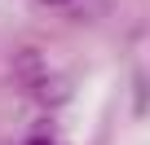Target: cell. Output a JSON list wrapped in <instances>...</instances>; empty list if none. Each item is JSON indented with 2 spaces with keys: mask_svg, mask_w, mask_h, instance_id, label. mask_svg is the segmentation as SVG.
I'll list each match as a JSON object with an SVG mask.
<instances>
[{
  "mask_svg": "<svg viewBox=\"0 0 150 145\" xmlns=\"http://www.w3.org/2000/svg\"><path fill=\"white\" fill-rule=\"evenodd\" d=\"M13 66H18V84H22L27 92H35V88H40V84L53 75V66H49V62H44L35 48H22V53L13 57Z\"/></svg>",
  "mask_w": 150,
  "mask_h": 145,
  "instance_id": "obj_1",
  "label": "cell"
},
{
  "mask_svg": "<svg viewBox=\"0 0 150 145\" xmlns=\"http://www.w3.org/2000/svg\"><path fill=\"white\" fill-rule=\"evenodd\" d=\"M22 145H53V136H31V141H22Z\"/></svg>",
  "mask_w": 150,
  "mask_h": 145,
  "instance_id": "obj_2",
  "label": "cell"
},
{
  "mask_svg": "<svg viewBox=\"0 0 150 145\" xmlns=\"http://www.w3.org/2000/svg\"><path fill=\"white\" fill-rule=\"evenodd\" d=\"M40 5H71V0H40Z\"/></svg>",
  "mask_w": 150,
  "mask_h": 145,
  "instance_id": "obj_3",
  "label": "cell"
}]
</instances>
